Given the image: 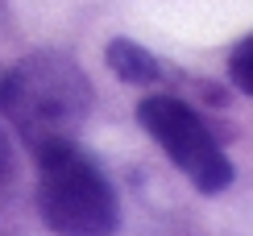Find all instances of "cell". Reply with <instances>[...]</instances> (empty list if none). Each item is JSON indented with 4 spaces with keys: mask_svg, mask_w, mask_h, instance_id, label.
I'll use <instances>...</instances> for the list:
<instances>
[{
    "mask_svg": "<svg viewBox=\"0 0 253 236\" xmlns=\"http://www.w3.org/2000/svg\"><path fill=\"white\" fill-rule=\"evenodd\" d=\"M0 108L17 124L21 141L42 149L50 141H75V128L91 108V87L75 58L38 50L0 79Z\"/></svg>",
    "mask_w": 253,
    "mask_h": 236,
    "instance_id": "1",
    "label": "cell"
},
{
    "mask_svg": "<svg viewBox=\"0 0 253 236\" xmlns=\"http://www.w3.org/2000/svg\"><path fill=\"white\" fill-rule=\"evenodd\" d=\"M38 157V211L54 236H112L121 224L117 191L75 141H50Z\"/></svg>",
    "mask_w": 253,
    "mask_h": 236,
    "instance_id": "2",
    "label": "cell"
},
{
    "mask_svg": "<svg viewBox=\"0 0 253 236\" xmlns=\"http://www.w3.org/2000/svg\"><path fill=\"white\" fill-rule=\"evenodd\" d=\"M137 120L199 195H220L233 187V162L212 137V128L195 116V108H187L174 95H145L137 104Z\"/></svg>",
    "mask_w": 253,
    "mask_h": 236,
    "instance_id": "3",
    "label": "cell"
},
{
    "mask_svg": "<svg viewBox=\"0 0 253 236\" xmlns=\"http://www.w3.org/2000/svg\"><path fill=\"white\" fill-rule=\"evenodd\" d=\"M104 62H108V71L117 75L121 83H137V87L158 83V75H162V67L154 62V54L145 46H137L133 38H112L108 50H104Z\"/></svg>",
    "mask_w": 253,
    "mask_h": 236,
    "instance_id": "4",
    "label": "cell"
},
{
    "mask_svg": "<svg viewBox=\"0 0 253 236\" xmlns=\"http://www.w3.org/2000/svg\"><path fill=\"white\" fill-rule=\"evenodd\" d=\"M228 79L245 95H253V34L233 46V54H228Z\"/></svg>",
    "mask_w": 253,
    "mask_h": 236,
    "instance_id": "5",
    "label": "cell"
},
{
    "mask_svg": "<svg viewBox=\"0 0 253 236\" xmlns=\"http://www.w3.org/2000/svg\"><path fill=\"white\" fill-rule=\"evenodd\" d=\"M13 166H17V162H13V145H8V137L0 133V187L13 178Z\"/></svg>",
    "mask_w": 253,
    "mask_h": 236,
    "instance_id": "6",
    "label": "cell"
}]
</instances>
